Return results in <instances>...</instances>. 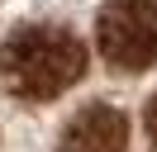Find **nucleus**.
<instances>
[{
  "label": "nucleus",
  "mask_w": 157,
  "mask_h": 152,
  "mask_svg": "<svg viewBox=\"0 0 157 152\" xmlns=\"http://www.w3.org/2000/svg\"><path fill=\"white\" fill-rule=\"evenodd\" d=\"M62 152H128V119L114 104H81L62 124Z\"/></svg>",
  "instance_id": "nucleus-3"
},
{
  "label": "nucleus",
  "mask_w": 157,
  "mask_h": 152,
  "mask_svg": "<svg viewBox=\"0 0 157 152\" xmlns=\"http://www.w3.org/2000/svg\"><path fill=\"white\" fill-rule=\"evenodd\" d=\"M86 76V48L71 28L19 24L0 43V81L19 100H52Z\"/></svg>",
  "instance_id": "nucleus-1"
},
{
  "label": "nucleus",
  "mask_w": 157,
  "mask_h": 152,
  "mask_svg": "<svg viewBox=\"0 0 157 152\" xmlns=\"http://www.w3.org/2000/svg\"><path fill=\"white\" fill-rule=\"evenodd\" d=\"M95 48L114 71H147L157 62V0H105Z\"/></svg>",
  "instance_id": "nucleus-2"
},
{
  "label": "nucleus",
  "mask_w": 157,
  "mask_h": 152,
  "mask_svg": "<svg viewBox=\"0 0 157 152\" xmlns=\"http://www.w3.org/2000/svg\"><path fill=\"white\" fill-rule=\"evenodd\" d=\"M143 133H147V142L157 147V95L147 100V114H143Z\"/></svg>",
  "instance_id": "nucleus-4"
}]
</instances>
